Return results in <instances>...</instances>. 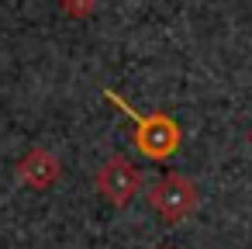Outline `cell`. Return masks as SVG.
Listing matches in <instances>:
<instances>
[{"instance_id":"6da1fadb","label":"cell","mask_w":252,"mask_h":249,"mask_svg":"<svg viewBox=\"0 0 252 249\" xmlns=\"http://www.w3.org/2000/svg\"><path fill=\"white\" fill-rule=\"evenodd\" d=\"M149 201H152V208H156L162 218L183 221V218L197 208V187H193L190 180H183V177H162V180L152 183Z\"/></svg>"},{"instance_id":"7a4b0ae2","label":"cell","mask_w":252,"mask_h":249,"mask_svg":"<svg viewBox=\"0 0 252 249\" xmlns=\"http://www.w3.org/2000/svg\"><path fill=\"white\" fill-rule=\"evenodd\" d=\"M97 183H100V194H104V197H111V201L121 204V201H128V197L138 190L142 177H138V170H135L131 163H125V159H111V163H104Z\"/></svg>"}]
</instances>
